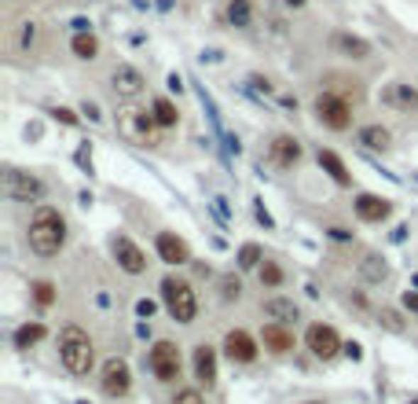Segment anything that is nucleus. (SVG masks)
<instances>
[{
	"mask_svg": "<svg viewBox=\"0 0 418 404\" xmlns=\"http://www.w3.org/2000/svg\"><path fill=\"white\" fill-rule=\"evenodd\" d=\"M26 239H30V250L37 253V258H55V253L62 250V243H66V221H62V214L52 209V206H37Z\"/></svg>",
	"mask_w": 418,
	"mask_h": 404,
	"instance_id": "nucleus-1",
	"label": "nucleus"
},
{
	"mask_svg": "<svg viewBox=\"0 0 418 404\" xmlns=\"http://www.w3.org/2000/svg\"><path fill=\"white\" fill-rule=\"evenodd\" d=\"M59 360H62V368L70 371V375H88V368H92V360H96V349H92V338H88L81 327H62L59 334Z\"/></svg>",
	"mask_w": 418,
	"mask_h": 404,
	"instance_id": "nucleus-2",
	"label": "nucleus"
},
{
	"mask_svg": "<svg viewBox=\"0 0 418 404\" xmlns=\"http://www.w3.org/2000/svg\"><path fill=\"white\" fill-rule=\"evenodd\" d=\"M162 302H165V309L176 324H191L194 312H198V297H194L191 283L176 280V275H165L162 280Z\"/></svg>",
	"mask_w": 418,
	"mask_h": 404,
	"instance_id": "nucleus-3",
	"label": "nucleus"
},
{
	"mask_svg": "<svg viewBox=\"0 0 418 404\" xmlns=\"http://www.w3.org/2000/svg\"><path fill=\"white\" fill-rule=\"evenodd\" d=\"M118 136L125 140V143H132V147H147V143H154V114H147V111H140V107H121L118 111Z\"/></svg>",
	"mask_w": 418,
	"mask_h": 404,
	"instance_id": "nucleus-4",
	"label": "nucleus"
},
{
	"mask_svg": "<svg viewBox=\"0 0 418 404\" xmlns=\"http://www.w3.org/2000/svg\"><path fill=\"white\" fill-rule=\"evenodd\" d=\"M0 187H4V195L15 199V202H37V199H44V184L33 173H22V169H4Z\"/></svg>",
	"mask_w": 418,
	"mask_h": 404,
	"instance_id": "nucleus-5",
	"label": "nucleus"
},
{
	"mask_svg": "<svg viewBox=\"0 0 418 404\" xmlns=\"http://www.w3.org/2000/svg\"><path fill=\"white\" fill-rule=\"evenodd\" d=\"M316 118L326 125V129H334V133H345L348 125H352V111H348V103L334 92H319L316 96Z\"/></svg>",
	"mask_w": 418,
	"mask_h": 404,
	"instance_id": "nucleus-6",
	"label": "nucleus"
},
{
	"mask_svg": "<svg viewBox=\"0 0 418 404\" xmlns=\"http://www.w3.org/2000/svg\"><path fill=\"white\" fill-rule=\"evenodd\" d=\"M147 364H150V371H154L158 382H176L180 378V349H176L172 342H154Z\"/></svg>",
	"mask_w": 418,
	"mask_h": 404,
	"instance_id": "nucleus-7",
	"label": "nucleus"
},
{
	"mask_svg": "<svg viewBox=\"0 0 418 404\" xmlns=\"http://www.w3.org/2000/svg\"><path fill=\"white\" fill-rule=\"evenodd\" d=\"M304 346L312 349V356H319V360H334L345 346H341V338H338V331L334 327H326V324H312L304 331Z\"/></svg>",
	"mask_w": 418,
	"mask_h": 404,
	"instance_id": "nucleus-8",
	"label": "nucleus"
},
{
	"mask_svg": "<svg viewBox=\"0 0 418 404\" xmlns=\"http://www.w3.org/2000/svg\"><path fill=\"white\" fill-rule=\"evenodd\" d=\"M99 386L106 397H125L128 386H132V375H128V364L121 356H110L106 364H103V378H99Z\"/></svg>",
	"mask_w": 418,
	"mask_h": 404,
	"instance_id": "nucleus-9",
	"label": "nucleus"
},
{
	"mask_svg": "<svg viewBox=\"0 0 418 404\" xmlns=\"http://www.w3.org/2000/svg\"><path fill=\"white\" fill-rule=\"evenodd\" d=\"M114 258H118V265L128 272V275H140L143 268H147V253L132 243L128 236H118L114 239Z\"/></svg>",
	"mask_w": 418,
	"mask_h": 404,
	"instance_id": "nucleus-10",
	"label": "nucleus"
},
{
	"mask_svg": "<svg viewBox=\"0 0 418 404\" xmlns=\"http://www.w3.org/2000/svg\"><path fill=\"white\" fill-rule=\"evenodd\" d=\"M110 84H114V92L121 99H136L143 92V74L136 67H128V62H121V67H114V74H110Z\"/></svg>",
	"mask_w": 418,
	"mask_h": 404,
	"instance_id": "nucleus-11",
	"label": "nucleus"
},
{
	"mask_svg": "<svg viewBox=\"0 0 418 404\" xmlns=\"http://www.w3.org/2000/svg\"><path fill=\"white\" fill-rule=\"evenodd\" d=\"M382 103L385 107H392V111H418V89H411V84H404V81H392V84H385L382 89Z\"/></svg>",
	"mask_w": 418,
	"mask_h": 404,
	"instance_id": "nucleus-12",
	"label": "nucleus"
},
{
	"mask_svg": "<svg viewBox=\"0 0 418 404\" xmlns=\"http://www.w3.org/2000/svg\"><path fill=\"white\" fill-rule=\"evenodd\" d=\"M154 246H158V258L165 265H187L191 261V250L180 236H172V231H158V239H154Z\"/></svg>",
	"mask_w": 418,
	"mask_h": 404,
	"instance_id": "nucleus-13",
	"label": "nucleus"
},
{
	"mask_svg": "<svg viewBox=\"0 0 418 404\" xmlns=\"http://www.w3.org/2000/svg\"><path fill=\"white\" fill-rule=\"evenodd\" d=\"M224 353H228V360H235V364H250V360H257V342L246 331H228L224 334Z\"/></svg>",
	"mask_w": 418,
	"mask_h": 404,
	"instance_id": "nucleus-14",
	"label": "nucleus"
},
{
	"mask_svg": "<svg viewBox=\"0 0 418 404\" xmlns=\"http://www.w3.org/2000/svg\"><path fill=\"white\" fill-rule=\"evenodd\" d=\"M389 214H392V202L382 199V195H360L356 199V217L367 221V224H382Z\"/></svg>",
	"mask_w": 418,
	"mask_h": 404,
	"instance_id": "nucleus-15",
	"label": "nucleus"
},
{
	"mask_svg": "<svg viewBox=\"0 0 418 404\" xmlns=\"http://www.w3.org/2000/svg\"><path fill=\"white\" fill-rule=\"evenodd\" d=\"M264 316H268L272 324H294L301 316V309L290 302V297H268V302H264Z\"/></svg>",
	"mask_w": 418,
	"mask_h": 404,
	"instance_id": "nucleus-16",
	"label": "nucleus"
},
{
	"mask_svg": "<svg viewBox=\"0 0 418 404\" xmlns=\"http://www.w3.org/2000/svg\"><path fill=\"white\" fill-rule=\"evenodd\" d=\"M272 158H275L282 169L297 165V162H301V143H297L294 136H275V140H272Z\"/></svg>",
	"mask_w": 418,
	"mask_h": 404,
	"instance_id": "nucleus-17",
	"label": "nucleus"
},
{
	"mask_svg": "<svg viewBox=\"0 0 418 404\" xmlns=\"http://www.w3.org/2000/svg\"><path fill=\"white\" fill-rule=\"evenodd\" d=\"M260 338H264V346H268L272 353H290L294 349V331L286 324H268Z\"/></svg>",
	"mask_w": 418,
	"mask_h": 404,
	"instance_id": "nucleus-18",
	"label": "nucleus"
},
{
	"mask_svg": "<svg viewBox=\"0 0 418 404\" xmlns=\"http://www.w3.org/2000/svg\"><path fill=\"white\" fill-rule=\"evenodd\" d=\"M194 375L206 382V386H213L216 382V353H213V346H198L194 349Z\"/></svg>",
	"mask_w": 418,
	"mask_h": 404,
	"instance_id": "nucleus-19",
	"label": "nucleus"
},
{
	"mask_svg": "<svg viewBox=\"0 0 418 404\" xmlns=\"http://www.w3.org/2000/svg\"><path fill=\"white\" fill-rule=\"evenodd\" d=\"M319 165L326 169L330 177H334V184H341V187H348L352 184V177H348V169H345V162L334 155V151H319Z\"/></svg>",
	"mask_w": 418,
	"mask_h": 404,
	"instance_id": "nucleus-20",
	"label": "nucleus"
},
{
	"mask_svg": "<svg viewBox=\"0 0 418 404\" xmlns=\"http://www.w3.org/2000/svg\"><path fill=\"white\" fill-rule=\"evenodd\" d=\"M360 143L370 147V151H385V147L392 143V136H389V129H382V125H363V129H360Z\"/></svg>",
	"mask_w": 418,
	"mask_h": 404,
	"instance_id": "nucleus-21",
	"label": "nucleus"
},
{
	"mask_svg": "<svg viewBox=\"0 0 418 404\" xmlns=\"http://www.w3.org/2000/svg\"><path fill=\"white\" fill-rule=\"evenodd\" d=\"M334 48H341L345 55H352V59H367L370 55V45L363 37H352V33H338L334 37Z\"/></svg>",
	"mask_w": 418,
	"mask_h": 404,
	"instance_id": "nucleus-22",
	"label": "nucleus"
},
{
	"mask_svg": "<svg viewBox=\"0 0 418 404\" xmlns=\"http://www.w3.org/2000/svg\"><path fill=\"white\" fill-rule=\"evenodd\" d=\"M44 334H48V331H44V324H22L18 331H15V349H30V346H37L40 342V338Z\"/></svg>",
	"mask_w": 418,
	"mask_h": 404,
	"instance_id": "nucleus-23",
	"label": "nucleus"
},
{
	"mask_svg": "<svg viewBox=\"0 0 418 404\" xmlns=\"http://www.w3.org/2000/svg\"><path fill=\"white\" fill-rule=\"evenodd\" d=\"M360 272H363V280H367V283H382L385 275H389V265L378 258V253H367L363 265H360Z\"/></svg>",
	"mask_w": 418,
	"mask_h": 404,
	"instance_id": "nucleus-24",
	"label": "nucleus"
},
{
	"mask_svg": "<svg viewBox=\"0 0 418 404\" xmlns=\"http://www.w3.org/2000/svg\"><path fill=\"white\" fill-rule=\"evenodd\" d=\"M150 114H154V121H158L162 129H172V125H176V118H180V114H176V107H172V99H165V96H158V99H154Z\"/></svg>",
	"mask_w": 418,
	"mask_h": 404,
	"instance_id": "nucleus-25",
	"label": "nucleus"
},
{
	"mask_svg": "<svg viewBox=\"0 0 418 404\" xmlns=\"http://www.w3.org/2000/svg\"><path fill=\"white\" fill-rule=\"evenodd\" d=\"M70 48H74L77 59H96L99 55V40H96V33H77L70 40Z\"/></svg>",
	"mask_w": 418,
	"mask_h": 404,
	"instance_id": "nucleus-26",
	"label": "nucleus"
},
{
	"mask_svg": "<svg viewBox=\"0 0 418 404\" xmlns=\"http://www.w3.org/2000/svg\"><path fill=\"white\" fill-rule=\"evenodd\" d=\"M378 324H382L385 331H392V334H407V324L400 320V312L389 309V305H382V309H378Z\"/></svg>",
	"mask_w": 418,
	"mask_h": 404,
	"instance_id": "nucleus-27",
	"label": "nucleus"
},
{
	"mask_svg": "<svg viewBox=\"0 0 418 404\" xmlns=\"http://www.w3.org/2000/svg\"><path fill=\"white\" fill-rule=\"evenodd\" d=\"M260 261H264V250L257 243H246L238 250V268H260Z\"/></svg>",
	"mask_w": 418,
	"mask_h": 404,
	"instance_id": "nucleus-28",
	"label": "nucleus"
},
{
	"mask_svg": "<svg viewBox=\"0 0 418 404\" xmlns=\"http://www.w3.org/2000/svg\"><path fill=\"white\" fill-rule=\"evenodd\" d=\"M228 18L235 26H250V0H231V4H228Z\"/></svg>",
	"mask_w": 418,
	"mask_h": 404,
	"instance_id": "nucleus-29",
	"label": "nucleus"
},
{
	"mask_svg": "<svg viewBox=\"0 0 418 404\" xmlns=\"http://www.w3.org/2000/svg\"><path fill=\"white\" fill-rule=\"evenodd\" d=\"M33 302H37L40 309H48V305L55 302V287H52L48 280H37V283H33Z\"/></svg>",
	"mask_w": 418,
	"mask_h": 404,
	"instance_id": "nucleus-30",
	"label": "nucleus"
},
{
	"mask_svg": "<svg viewBox=\"0 0 418 404\" xmlns=\"http://www.w3.org/2000/svg\"><path fill=\"white\" fill-rule=\"evenodd\" d=\"M260 283H264V287H279V283H282V268H279L275 261H264V265H260Z\"/></svg>",
	"mask_w": 418,
	"mask_h": 404,
	"instance_id": "nucleus-31",
	"label": "nucleus"
},
{
	"mask_svg": "<svg viewBox=\"0 0 418 404\" xmlns=\"http://www.w3.org/2000/svg\"><path fill=\"white\" fill-rule=\"evenodd\" d=\"M220 294H224L228 302H231V297H238V294H242V283L235 280V275H224V280H220Z\"/></svg>",
	"mask_w": 418,
	"mask_h": 404,
	"instance_id": "nucleus-32",
	"label": "nucleus"
},
{
	"mask_svg": "<svg viewBox=\"0 0 418 404\" xmlns=\"http://www.w3.org/2000/svg\"><path fill=\"white\" fill-rule=\"evenodd\" d=\"M172 404H206V397L198 393V390H180V393H176V400H172Z\"/></svg>",
	"mask_w": 418,
	"mask_h": 404,
	"instance_id": "nucleus-33",
	"label": "nucleus"
},
{
	"mask_svg": "<svg viewBox=\"0 0 418 404\" xmlns=\"http://www.w3.org/2000/svg\"><path fill=\"white\" fill-rule=\"evenodd\" d=\"M52 114H55V121H62V125H77V114H74V111H66V107H55Z\"/></svg>",
	"mask_w": 418,
	"mask_h": 404,
	"instance_id": "nucleus-34",
	"label": "nucleus"
},
{
	"mask_svg": "<svg viewBox=\"0 0 418 404\" xmlns=\"http://www.w3.org/2000/svg\"><path fill=\"white\" fill-rule=\"evenodd\" d=\"M404 309L407 312H418V290H407L404 294Z\"/></svg>",
	"mask_w": 418,
	"mask_h": 404,
	"instance_id": "nucleus-35",
	"label": "nucleus"
},
{
	"mask_svg": "<svg viewBox=\"0 0 418 404\" xmlns=\"http://www.w3.org/2000/svg\"><path fill=\"white\" fill-rule=\"evenodd\" d=\"M345 353H348V356H352V360H360V356H363V349H360V346H356V342H348V346H345Z\"/></svg>",
	"mask_w": 418,
	"mask_h": 404,
	"instance_id": "nucleus-36",
	"label": "nucleus"
},
{
	"mask_svg": "<svg viewBox=\"0 0 418 404\" xmlns=\"http://www.w3.org/2000/svg\"><path fill=\"white\" fill-rule=\"evenodd\" d=\"M136 312H140V316H150V312H154V302H140Z\"/></svg>",
	"mask_w": 418,
	"mask_h": 404,
	"instance_id": "nucleus-37",
	"label": "nucleus"
},
{
	"mask_svg": "<svg viewBox=\"0 0 418 404\" xmlns=\"http://www.w3.org/2000/svg\"><path fill=\"white\" fill-rule=\"evenodd\" d=\"M308 404H323V400H308Z\"/></svg>",
	"mask_w": 418,
	"mask_h": 404,
	"instance_id": "nucleus-38",
	"label": "nucleus"
},
{
	"mask_svg": "<svg viewBox=\"0 0 418 404\" xmlns=\"http://www.w3.org/2000/svg\"><path fill=\"white\" fill-rule=\"evenodd\" d=\"M290 4H301V0H290Z\"/></svg>",
	"mask_w": 418,
	"mask_h": 404,
	"instance_id": "nucleus-39",
	"label": "nucleus"
},
{
	"mask_svg": "<svg viewBox=\"0 0 418 404\" xmlns=\"http://www.w3.org/2000/svg\"><path fill=\"white\" fill-rule=\"evenodd\" d=\"M77 404H88V400H77Z\"/></svg>",
	"mask_w": 418,
	"mask_h": 404,
	"instance_id": "nucleus-40",
	"label": "nucleus"
},
{
	"mask_svg": "<svg viewBox=\"0 0 418 404\" xmlns=\"http://www.w3.org/2000/svg\"><path fill=\"white\" fill-rule=\"evenodd\" d=\"M411 404H418V400H411Z\"/></svg>",
	"mask_w": 418,
	"mask_h": 404,
	"instance_id": "nucleus-41",
	"label": "nucleus"
}]
</instances>
